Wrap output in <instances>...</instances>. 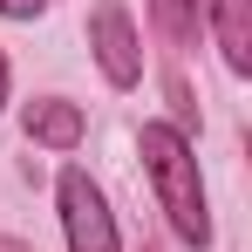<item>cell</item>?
<instances>
[{"label":"cell","instance_id":"7","mask_svg":"<svg viewBox=\"0 0 252 252\" xmlns=\"http://www.w3.org/2000/svg\"><path fill=\"white\" fill-rule=\"evenodd\" d=\"M48 0H0V14H14V21H28V14H41Z\"/></svg>","mask_w":252,"mask_h":252},{"label":"cell","instance_id":"2","mask_svg":"<svg viewBox=\"0 0 252 252\" xmlns=\"http://www.w3.org/2000/svg\"><path fill=\"white\" fill-rule=\"evenodd\" d=\"M62 232H68V252H116V218L89 170H62Z\"/></svg>","mask_w":252,"mask_h":252},{"label":"cell","instance_id":"4","mask_svg":"<svg viewBox=\"0 0 252 252\" xmlns=\"http://www.w3.org/2000/svg\"><path fill=\"white\" fill-rule=\"evenodd\" d=\"M28 136L48 143V150H75V143H82V109H75V102H62V95L28 102Z\"/></svg>","mask_w":252,"mask_h":252},{"label":"cell","instance_id":"1","mask_svg":"<svg viewBox=\"0 0 252 252\" xmlns=\"http://www.w3.org/2000/svg\"><path fill=\"white\" fill-rule=\"evenodd\" d=\"M136 150H143V164H150V177H157V198H164L177 239H184V246H211V211H205V184H198V157H191L184 129L143 123Z\"/></svg>","mask_w":252,"mask_h":252},{"label":"cell","instance_id":"6","mask_svg":"<svg viewBox=\"0 0 252 252\" xmlns=\"http://www.w3.org/2000/svg\"><path fill=\"white\" fill-rule=\"evenodd\" d=\"M150 7H157V21H164L170 41H191L198 34V0H150Z\"/></svg>","mask_w":252,"mask_h":252},{"label":"cell","instance_id":"8","mask_svg":"<svg viewBox=\"0 0 252 252\" xmlns=\"http://www.w3.org/2000/svg\"><path fill=\"white\" fill-rule=\"evenodd\" d=\"M0 102H7V55H0Z\"/></svg>","mask_w":252,"mask_h":252},{"label":"cell","instance_id":"3","mask_svg":"<svg viewBox=\"0 0 252 252\" xmlns=\"http://www.w3.org/2000/svg\"><path fill=\"white\" fill-rule=\"evenodd\" d=\"M89 48H95V68H102L116 89H136L143 48H136V28H129V7H123V0H102V7L89 14Z\"/></svg>","mask_w":252,"mask_h":252},{"label":"cell","instance_id":"5","mask_svg":"<svg viewBox=\"0 0 252 252\" xmlns=\"http://www.w3.org/2000/svg\"><path fill=\"white\" fill-rule=\"evenodd\" d=\"M211 21H218L225 62L246 75V68H252V0H211Z\"/></svg>","mask_w":252,"mask_h":252}]
</instances>
